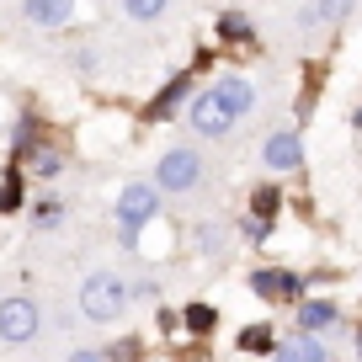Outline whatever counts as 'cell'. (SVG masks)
Segmentation results:
<instances>
[{"instance_id":"obj_8","label":"cell","mask_w":362,"mask_h":362,"mask_svg":"<svg viewBox=\"0 0 362 362\" xmlns=\"http://www.w3.org/2000/svg\"><path fill=\"white\" fill-rule=\"evenodd\" d=\"M341 320V309L330 304V298H304L298 304V336H320V330H330Z\"/></svg>"},{"instance_id":"obj_13","label":"cell","mask_w":362,"mask_h":362,"mask_svg":"<svg viewBox=\"0 0 362 362\" xmlns=\"http://www.w3.org/2000/svg\"><path fill=\"white\" fill-rule=\"evenodd\" d=\"M59 170H64V155H59V149H33V176L54 181Z\"/></svg>"},{"instance_id":"obj_16","label":"cell","mask_w":362,"mask_h":362,"mask_svg":"<svg viewBox=\"0 0 362 362\" xmlns=\"http://www.w3.org/2000/svg\"><path fill=\"white\" fill-rule=\"evenodd\" d=\"M218 33H224L229 43H240V37H250V16H240V11H224V16H218Z\"/></svg>"},{"instance_id":"obj_3","label":"cell","mask_w":362,"mask_h":362,"mask_svg":"<svg viewBox=\"0 0 362 362\" xmlns=\"http://www.w3.org/2000/svg\"><path fill=\"white\" fill-rule=\"evenodd\" d=\"M155 214H160V192L149 187V181H128L123 192H117V208H112V218H117V235H123L128 245L139 240V229H144Z\"/></svg>"},{"instance_id":"obj_1","label":"cell","mask_w":362,"mask_h":362,"mask_svg":"<svg viewBox=\"0 0 362 362\" xmlns=\"http://www.w3.org/2000/svg\"><path fill=\"white\" fill-rule=\"evenodd\" d=\"M123 309H128V283L117 272H90L80 283V315L90 325H112V320H123Z\"/></svg>"},{"instance_id":"obj_21","label":"cell","mask_w":362,"mask_h":362,"mask_svg":"<svg viewBox=\"0 0 362 362\" xmlns=\"http://www.w3.org/2000/svg\"><path fill=\"white\" fill-rule=\"evenodd\" d=\"M16 208V181H6V187H0V214H11Z\"/></svg>"},{"instance_id":"obj_19","label":"cell","mask_w":362,"mask_h":362,"mask_svg":"<svg viewBox=\"0 0 362 362\" xmlns=\"http://www.w3.org/2000/svg\"><path fill=\"white\" fill-rule=\"evenodd\" d=\"M64 362H112V357H107V351H96V346H80V351H69Z\"/></svg>"},{"instance_id":"obj_9","label":"cell","mask_w":362,"mask_h":362,"mask_svg":"<svg viewBox=\"0 0 362 362\" xmlns=\"http://www.w3.org/2000/svg\"><path fill=\"white\" fill-rule=\"evenodd\" d=\"M22 16L33 27H64L75 16V0H22Z\"/></svg>"},{"instance_id":"obj_7","label":"cell","mask_w":362,"mask_h":362,"mask_svg":"<svg viewBox=\"0 0 362 362\" xmlns=\"http://www.w3.org/2000/svg\"><path fill=\"white\" fill-rule=\"evenodd\" d=\"M214 96H218V102L229 107V117H235V123H240V117L250 112V107H256V86H250L245 75H224V80L214 86Z\"/></svg>"},{"instance_id":"obj_11","label":"cell","mask_w":362,"mask_h":362,"mask_svg":"<svg viewBox=\"0 0 362 362\" xmlns=\"http://www.w3.org/2000/svg\"><path fill=\"white\" fill-rule=\"evenodd\" d=\"M250 288H256L261 298H293L298 277H293V272H250Z\"/></svg>"},{"instance_id":"obj_20","label":"cell","mask_w":362,"mask_h":362,"mask_svg":"<svg viewBox=\"0 0 362 362\" xmlns=\"http://www.w3.org/2000/svg\"><path fill=\"white\" fill-rule=\"evenodd\" d=\"M181 90H187V80H170V90H165V96H160V102H155V117H160V112H165V107H170V102H176Z\"/></svg>"},{"instance_id":"obj_15","label":"cell","mask_w":362,"mask_h":362,"mask_svg":"<svg viewBox=\"0 0 362 362\" xmlns=\"http://www.w3.org/2000/svg\"><path fill=\"white\" fill-rule=\"evenodd\" d=\"M59 218H64V203H59V197H43V203L33 208V224H37V229H54Z\"/></svg>"},{"instance_id":"obj_10","label":"cell","mask_w":362,"mask_h":362,"mask_svg":"<svg viewBox=\"0 0 362 362\" xmlns=\"http://www.w3.org/2000/svg\"><path fill=\"white\" fill-rule=\"evenodd\" d=\"M272 362H330V351H325L320 336H293V341H283V346L272 351Z\"/></svg>"},{"instance_id":"obj_2","label":"cell","mask_w":362,"mask_h":362,"mask_svg":"<svg viewBox=\"0 0 362 362\" xmlns=\"http://www.w3.org/2000/svg\"><path fill=\"white\" fill-rule=\"evenodd\" d=\"M43 330V304L33 293H11L0 298V346H27Z\"/></svg>"},{"instance_id":"obj_14","label":"cell","mask_w":362,"mask_h":362,"mask_svg":"<svg viewBox=\"0 0 362 362\" xmlns=\"http://www.w3.org/2000/svg\"><path fill=\"white\" fill-rule=\"evenodd\" d=\"M170 0H123V11L134 16V22H155V16H165Z\"/></svg>"},{"instance_id":"obj_22","label":"cell","mask_w":362,"mask_h":362,"mask_svg":"<svg viewBox=\"0 0 362 362\" xmlns=\"http://www.w3.org/2000/svg\"><path fill=\"white\" fill-rule=\"evenodd\" d=\"M357 357H362V330H357Z\"/></svg>"},{"instance_id":"obj_18","label":"cell","mask_w":362,"mask_h":362,"mask_svg":"<svg viewBox=\"0 0 362 362\" xmlns=\"http://www.w3.org/2000/svg\"><path fill=\"white\" fill-rule=\"evenodd\" d=\"M187 325H192V330H208V325H214V309H187Z\"/></svg>"},{"instance_id":"obj_4","label":"cell","mask_w":362,"mask_h":362,"mask_svg":"<svg viewBox=\"0 0 362 362\" xmlns=\"http://www.w3.org/2000/svg\"><path fill=\"white\" fill-rule=\"evenodd\" d=\"M197 181H203V155L197 149H165L155 165V192H192Z\"/></svg>"},{"instance_id":"obj_6","label":"cell","mask_w":362,"mask_h":362,"mask_svg":"<svg viewBox=\"0 0 362 362\" xmlns=\"http://www.w3.org/2000/svg\"><path fill=\"white\" fill-rule=\"evenodd\" d=\"M261 160H267V170H298L304 165V139H298L293 128H277V134L261 144Z\"/></svg>"},{"instance_id":"obj_5","label":"cell","mask_w":362,"mask_h":362,"mask_svg":"<svg viewBox=\"0 0 362 362\" xmlns=\"http://www.w3.org/2000/svg\"><path fill=\"white\" fill-rule=\"evenodd\" d=\"M187 128H192L197 139H224L229 128H235V117H229V107L218 102L214 90H197L192 102H187Z\"/></svg>"},{"instance_id":"obj_12","label":"cell","mask_w":362,"mask_h":362,"mask_svg":"<svg viewBox=\"0 0 362 362\" xmlns=\"http://www.w3.org/2000/svg\"><path fill=\"white\" fill-rule=\"evenodd\" d=\"M346 11H351V0H315V6L304 11V22H309V27H320V22H341Z\"/></svg>"},{"instance_id":"obj_17","label":"cell","mask_w":362,"mask_h":362,"mask_svg":"<svg viewBox=\"0 0 362 362\" xmlns=\"http://www.w3.org/2000/svg\"><path fill=\"white\" fill-rule=\"evenodd\" d=\"M192 240H197V250H203V256H218V229H214V224H197Z\"/></svg>"}]
</instances>
